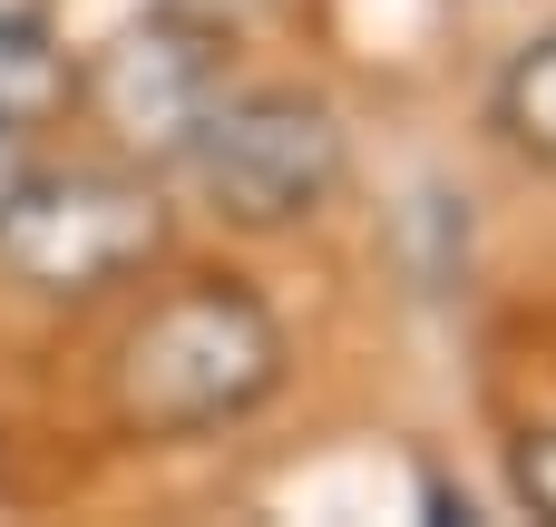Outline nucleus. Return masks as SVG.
<instances>
[{"label":"nucleus","mask_w":556,"mask_h":527,"mask_svg":"<svg viewBox=\"0 0 556 527\" xmlns=\"http://www.w3.org/2000/svg\"><path fill=\"white\" fill-rule=\"evenodd\" d=\"M283 381V323L235 293V284H186L166 293L127 342H117V421L137 440H195V430H225L244 421L264 391Z\"/></svg>","instance_id":"obj_1"},{"label":"nucleus","mask_w":556,"mask_h":527,"mask_svg":"<svg viewBox=\"0 0 556 527\" xmlns=\"http://www.w3.org/2000/svg\"><path fill=\"white\" fill-rule=\"evenodd\" d=\"M186 166H195V186H205V205L225 225L283 235V225H303V215H323L342 196L352 147H342V117L323 98H303V88H235V98L205 108Z\"/></svg>","instance_id":"obj_2"},{"label":"nucleus","mask_w":556,"mask_h":527,"mask_svg":"<svg viewBox=\"0 0 556 527\" xmlns=\"http://www.w3.org/2000/svg\"><path fill=\"white\" fill-rule=\"evenodd\" d=\"M166 244V205L117 166H20L0 196V264L29 293H98Z\"/></svg>","instance_id":"obj_3"},{"label":"nucleus","mask_w":556,"mask_h":527,"mask_svg":"<svg viewBox=\"0 0 556 527\" xmlns=\"http://www.w3.org/2000/svg\"><path fill=\"white\" fill-rule=\"evenodd\" d=\"M88 98H98V117H108V137L127 156L166 166V156L195 147L205 108L225 98V39L205 20H186V10H147V20H127L98 49Z\"/></svg>","instance_id":"obj_4"},{"label":"nucleus","mask_w":556,"mask_h":527,"mask_svg":"<svg viewBox=\"0 0 556 527\" xmlns=\"http://www.w3.org/2000/svg\"><path fill=\"white\" fill-rule=\"evenodd\" d=\"M489 117H498V137H508L528 166H556V29H547V39H528V49L498 68Z\"/></svg>","instance_id":"obj_5"},{"label":"nucleus","mask_w":556,"mask_h":527,"mask_svg":"<svg viewBox=\"0 0 556 527\" xmlns=\"http://www.w3.org/2000/svg\"><path fill=\"white\" fill-rule=\"evenodd\" d=\"M68 98H78V68L59 59V39L49 29H0V137H29Z\"/></svg>","instance_id":"obj_6"},{"label":"nucleus","mask_w":556,"mask_h":527,"mask_svg":"<svg viewBox=\"0 0 556 527\" xmlns=\"http://www.w3.org/2000/svg\"><path fill=\"white\" fill-rule=\"evenodd\" d=\"M518 499H528L538 518H556V430H538V440L518 450Z\"/></svg>","instance_id":"obj_7"},{"label":"nucleus","mask_w":556,"mask_h":527,"mask_svg":"<svg viewBox=\"0 0 556 527\" xmlns=\"http://www.w3.org/2000/svg\"><path fill=\"white\" fill-rule=\"evenodd\" d=\"M0 29H49V0H0Z\"/></svg>","instance_id":"obj_8"},{"label":"nucleus","mask_w":556,"mask_h":527,"mask_svg":"<svg viewBox=\"0 0 556 527\" xmlns=\"http://www.w3.org/2000/svg\"><path fill=\"white\" fill-rule=\"evenodd\" d=\"M10 176H20V137H0V196H10Z\"/></svg>","instance_id":"obj_9"}]
</instances>
